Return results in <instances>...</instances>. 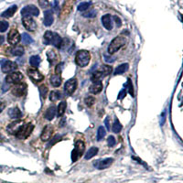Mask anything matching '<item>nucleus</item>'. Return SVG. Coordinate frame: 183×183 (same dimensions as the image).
Masks as SVG:
<instances>
[{"label": "nucleus", "mask_w": 183, "mask_h": 183, "mask_svg": "<svg viewBox=\"0 0 183 183\" xmlns=\"http://www.w3.org/2000/svg\"><path fill=\"white\" fill-rule=\"evenodd\" d=\"M126 43V37L124 36H118V37H116L114 38L110 45L108 46V53H109V55H112V54L116 53V51H118L122 47H124L125 44Z\"/></svg>", "instance_id": "obj_1"}, {"label": "nucleus", "mask_w": 183, "mask_h": 183, "mask_svg": "<svg viewBox=\"0 0 183 183\" xmlns=\"http://www.w3.org/2000/svg\"><path fill=\"white\" fill-rule=\"evenodd\" d=\"M91 60L90 52L88 50H79L75 56V62L80 67H85L89 64Z\"/></svg>", "instance_id": "obj_2"}, {"label": "nucleus", "mask_w": 183, "mask_h": 183, "mask_svg": "<svg viewBox=\"0 0 183 183\" xmlns=\"http://www.w3.org/2000/svg\"><path fill=\"white\" fill-rule=\"evenodd\" d=\"M85 149V145L83 143V141L82 140H78L75 143V148L72 150V160L73 162H75L78 160V158L83 154Z\"/></svg>", "instance_id": "obj_3"}, {"label": "nucleus", "mask_w": 183, "mask_h": 183, "mask_svg": "<svg viewBox=\"0 0 183 183\" xmlns=\"http://www.w3.org/2000/svg\"><path fill=\"white\" fill-rule=\"evenodd\" d=\"M74 2H75V0H66V1L64 2V4L62 6V10H60V18L64 19V18L69 17V15L72 11Z\"/></svg>", "instance_id": "obj_4"}, {"label": "nucleus", "mask_w": 183, "mask_h": 183, "mask_svg": "<svg viewBox=\"0 0 183 183\" xmlns=\"http://www.w3.org/2000/svg\"><path fill=\"white\" fill-rule=\"evenodd\" d=\"M33 125L31 124H28V125H23L21 127L19 128V130L18 131V133L16 134L17 137L19 139H25L28 137H29L32 130H33Z\"/></svg>", "instance_id": "obj_5"}, {"label": "nucleus", "mask_w": 183, "mask_h": 183, "mask_svg": "<svg viewBox=\"0 0 183 183\" xmlns=\"http://www.w3.org/2000/svg\"><path fill=\"white\" fill-rule=\"evenodd\" d=\"M18 69V64L11 60H1V70L4 73H9L15 72Z\"/></svg>", "instance_id": "obj_6"}, {"label": "nucleus", "mask_w": 183, "mask_h": 183, "mask_svg": "<svg viewBox=\"0 0 183 183\" xmlns=\"http://www.w3.org/2000/svg\"><path fill=\"white\" fill-rule=\"evenodd\" d=\"M39 14V10L36 6L34 5H29L26 6L25 8L21 10V15L22 17H38Z\"/></svg>", "instance_id": "obj_7"}, {"label": "nucleus", "mask_w": 183, "mask_h": 183, "mask_svg": "<svg viewBox=\"0 0 183 183\" xmlns=\"http://www.w3.org/2000/svg\"><path fill=\"white\" fill-rule=\"evenodd\" d=\"M24 76L21 72H10L8 75H6V82L8 83H19L21 81L23 80Z\"/></svg>", "instance_id": "obj_8"}, {"label": "nucleus", "mask_w": 183, "mask_h": 183, "mask_svg": "<svg viewBox=\"0 0 183 183\" xmlns=\"http://www.w3.org/2000/svg\"><path fill=\"white\" fill-rule=\"evenodd\" d=\"M77 86H78V82L76 79L72 78V79L68 80L64 85V91H65L66 94H68V95H72V94L77 89Z\"/></svg>", "instance_id": "obj_9"}, {"label": "nucleus", "mask_w": 183, "mask_h": 183, "mask_svg": "<svg viewBox=\"0 0 183 183\" xmlns=\"http://www.w3.org/2000/svg\"><path fill=\"white\" fill-rule=\"evenodd\" d=\"M12 94L17 97H22L25 95V93L27 92V85L24 83H17L14 87L12 88Z\"/></svg>", "instance_id": "obj_10"}, {"label": "nucleus", "mask_w": 183, "mask_h": 183, "mask_svg": "<svg viewBox=\"0 0 183 183\" xmlns=\"http://www.w3.org/2000/svg\"><path fill=\"white\" fill-rule=\"evenodd\" d=\"M22 23L27 30L35 31L37 29V23L31 17H23Z\"/></svg>", "instance_id": "obj_11"}, {"label": "nucleus", "mask_w": 183, "mask_h": 183, "mask_svg": "<svg viewBox=\"0 0 183 183\" xmlns=\"http://www.w3.org/2000/svg\"><path fill=\"white\" fill-rule=\"evenodd\" d=\"M21 38H20V35L18 31L16 29H12L9 32H8V41L10 45H13L15 46L17 45L19 41Z\"/></svg>", "instance_id": "obj_12"}, {"label": "nucleus", "mask_w": 183, "mask_h": 183, "mask_svg": "<svg viewBox=\"0 0 183 183\" xmlns=\"http://www.w3.org/2000/svg\"><path fill=\"white\" fill-rule=\"evenodd\" d=\"M114 162V158H107L102 160H97L96 162H93V166L97 168L98 169H105L108 168Z\"/></svg>", "instance_id": "obj_13"}, {"label": "nucleus", "mask_w": 183, "mask_h": 183, "mask_svg": "<svg viewBox=\"0 0 183 183\" xmlns=\"http://www.w3.org/2000/svg\"><path fill=\"white\" fill-rule=\"evenodd\" d=\"M23 126V122L21 120H15L14 122H12L11 124H9L6 127V130L11 135H16L18 133V131L19 130V128Z\"/></svg>", "instance_id": "obj_14"}, {"label": "nucleus", "mask_w": 183, "mask_h": 183, "mask_svg": "<svg viewBox=\"0 0 183 183\" xmlns=\"http://www.w3.org/2000/svg\"><path fill=\"white\" fill-rule=\"evenodd\" d=\"M27 72H28V75L33 81H35V82H41L44 79V75H42V74L36 69H29Z\"/></svg>", "instance_id": "obj_15"}, {"label": "nucleus", "mask_w": 183, "mask_h": 183, "mask_svg": "<svg viewBox=\"0 0 183 183\" xmlns=\"http://www.w3.org/2000/svg\"><path fill=\"white\" fill-rule=\"evenodd\" d=\"M53 133V127L51 125H48L44 127V129L42 130L41 135H40V138L42 141H48L51 137Z\"/></svg>", "instance_id": "obj_16"}, {"label": "nucleus", "mask_w": 183, "mask_h": 183, "mask_svg": "<svg viewBox=\"0 0 183 183\" xmlns=\"http://www.w3.org/2000/svg\"><path fill=\"white\" fill-rule=\"evenodd\" d=\"M102 24L107 30L113 29V20L109 14H106L102 17Z\"/></svg>", "instance_id": "obj_17"}, {"label": "nucleus", "mask_w": 183, "mask_h": 183, "mask_svg": "<svg viewBox=\"0 0 183 183\" xmlns=\"http://www.w3.org/2000/svg\"><path fill=\"white\" fill-rule=\"evenodd\" d=\"M54 21V17H53V13L51 10H46L44 12V20L43 23L46 27H50L52 25Z\"/></svg>", "instance_id": "obj_18"}, {"label": "nucleus", "mask_w": 183, "mask_h": 183, "mask_svg": "<svg viewBox=\"0 0 183 183\" xmlns=\"http://www.w3.org/2000/svg\"><path fill=\"white\" fill-rule=\"evenodd\" d=\"M102 90H103V83H101V81L93 83L89 88L90 93L93 94H98L102 92Z\"/></svg>", "instance_id": "obj_19"}, {"label": "nucleus", "mask_w": 183, "mask_h": 183, "mask_svg": "<svg viewBox=\"0 0 183 183\" xmlns=\"http://www.w3.org/2000/svg\"><path fill=\"white\" fill-rule=\"evenodd\" d=\"M8 116L12 119L18 120V119L21 118L22 114H21V111H20L18 107H13V108H10V109L8 110Z\"/></svg>", "instance_id": "obj_20"}, {"label": "nucleus", "mask_w": 183, "mask_h": 183, "mask_svg": "<svg viewBox=\"0 0 183 183\" xmlns=\"http://www.w3.org/2000/svg\"><path fill=\"white\" fill-rule=\"evenodd\" d=\"M56 107L54 106V105H51L50 106L48 109L46 110L45 112V114H44V117L47 119V120H52L54 118V116H55V114H56Z\"/></svg>", "instance_id": "obj_21"}, {"label": "nucleus", "mask_w": 183, "mask_h": 183, "mask_svg": "<svg viewBox=\"0 0 183 183\" xmlns=\"http://www.w3.org/2000/svg\"><path fill=\"white\" fill-rule=\"evenodd\" d=\"M8 52L12 56H20L24 53V49L21 46H13L8 50Z\"/></svg>", "instance_id": "obj_22"}, {"label": "nucleus", "mask_w": 183, "mask_h": 183, "mask_svg": "<svg viewBox=\"0 0 183 183\" xmlns=\"http://www.w3.org/2000/svg\"><path fill=\"white\" fill-rule=\"evenodd\" d=\"M17 9H18V6H17L16 5L11 6L10 8H8L6 11H4V12L2 13V15H1V16H2L3 18H11V17H13V15H14L15 13H16Z\"/></svg>", "instance_id": "obj_23"}, {"label": "nucleus", "mask_w": 183, "mask_h": 183, "mask_svg": "<svg viewBox=\"0 0 183 183\" xmlns=\"http://www.w3.org/2000/svg\"><path fill=\"white\" fill-rule=\"evenodd\" d=\"M51 45L55 46L56 48H60V47H62V39L60 38V36L59 35L58 33L54 32L53 38H52V40H51Z\"/></svg>", "instance_id": "obj_24"}, {"label": "nucleus", "mask_w": 183, "mask_h": 183, "mask_svg": "<svg viewBox=\"0 0 183 183\" xmlns=\"http://www.w3.org/2000/svg\"><path fill=\"white\" fill-rule=\"evenodd\" d=\"M50 83L53 87H59L60 84H62V77H60V75L54 74V75H52L50 78Z\"/></svg>", "instance_id": "obj_25"}, {"label": "nucleus", "mask_w": 183, "mask_h": 183, "mask_svg": "<svg viewBox=\"0 0 183 183\" xmlns=\"http://www.w3.org/2000/svg\"><path fill=\"white\" fill-rule=\"evenodd\" d=\"M128 68H129V64L128 63H123V64L119 65L116 69V71H114V75H118V74L125 73L128 70Z\"/></svg>", "instance_id": "obj_26"}, {"label": "nucleus", "mask_w": 183, "mask_h": 183, "mask_svg": "<svg viewBox=\"0 0 183 183\" xmlns=\"http://www.w3.org/2000/svg\"><path fill=\"white\" fill-rule=\"evenodd\" d=\"M53 34H54V32H52L50 30L46 31V33L44 34V37H43V43L44 44H46V45H50L51 44Z\"/></svg>", "instance_id": "obj_27"}, {"label": "nucleus", "mask_w": 183, "mask_h": 183, "mask_svg": "<svg viewBox=\"0 0 183 183\" xmlns=\"http://www.w3.org/2000/svg\"><path fill=\"white\" fill-rule=\"evenodd\" d=\"M97 153H98V147H91L90 149L87 151V153H86V155H85L84 158H85V159H91L92 158L94 157V156H96Z\"/></svg>", "instance_id": "obj_28"}, {"label": "nucleus", "mask_w": 183, "mask_h": 183, "mask_svg": "<svg viewBox=\"0 0 183 183\" xmlns=\"http://www.w3.org/2000/svg\"><path fill=\"white\" fill-rule=\"evenodd\" d=\"M47 57H48V60L50 63H54L58 59V55L57 53L54 51L53 50H50L47 52Z\"/></svg>", "instance_id": "obj_29"}, {"label": "nucleus", "mask_w": 183, "mask_h": 183, "mask_svg": "<svg viewBox=\"0 0 183 183\" xmlns=\"http://www.w3.org/2000/svg\"><path fill=\"white\" fill-rule=\"evenodd\" d=\"M40 62H41V60L40 58L38 56V55H34V56H31L30 59H29V63L32 67H39V65L40 64Z\"/></svg>", "instance_id": "obj_30"}, {"label": "nucleus", "mask_w": 183, "mask_h": 183, "mask_svg": "<svg viewBox=\"0 0 183 183\" xmlns=\"http://www.w3.org/2000/svg\"><path fill=\"white\" fill-rule=\"evenodd\" d=\"M103 78H104L103 73H102L101 70H98L95 72H93L91 80H92V82L95 83V82H99V81H101V79H103Z\"/></svg>", "instance_id": "obj_31"}, {"label": "nucleus", "mask_w": 183, "mask_h": 183, "mask_svg": "<svg viewBox=\"0 0 183 183\" xmlns=\"http://www.w3.org/2000/svg\"><path fill=\"white\" fill-rule=\"evenodd\" d=\"M60 98H62V93H60L59 91H53L50 94V100L51 102H56Z\"/></svg>", "instance_id": "obj_32"}, {"label": "nucleus", "mask_w": 183, "mask_h": 183, "mask_svg": "<svg viewBox=\"0 0 183 183\" xmlns=\"http://www.w3.org/2000/svg\"><path fill=\"white\" fill-rule=\"evenodd\" d=\"M65 110H66V103L65 102H62V103L59 104L58 109H57L58 116H62L65 113Z\"/></svg>", "instance_id": "obj_33"}, {"label": "nucleus", "mask_w": 183, "mask_h": 183, "mask_svg": "<svg viewBox=\"0 0 183 183\" xmlns=\"http://www.w3.org/2000/svg\"><path fill=\"white\" fill-rule=\"evenodd\" d=\"M100 70H101L102 73H103L104 77H106V76H108L112 72V67L111 66H108V65H103V66L101 67Z\"/></svg>", "instance_id": "obj_34"}, {"label": "nucleus", "mask_w": 183, "mask_h": 183, "mask_svg": "<svg viewBox=\"0 0 183 183\" xmlns=\"http://www.w3.org/2000/svg\"><path fill=\"white\" fill-rule=\"evenodd\" d=\"M106 135V131L104 129V126H99L98 128V131H97V140L100 141L103 139Z\"/></svg>", "instance_id": "obj_35"}, {"label": "nucleus", "mask_w": 183, "mask_h": 183, "mask_svg": "<svg viewBox=\"0 0 183 183\" xmlns=\"http://www.w3.org/2000/svg\"><path fill=\"white\" fill-rule=\"evenodd\" d=\"M112 129L114 133H119L122 130V125L120 124V122L117 119L114 121V123L112 126Z\"/></svg>", "instance_id": "obj_36"}, {"label": "nucleus", "mask_w": 183, "mask_h": 183, "mask_svg": "<svg viewBox=\"0 0 183 183\" xmlns=\"http://www.w3.org/2000/svg\"><path fill=\"white\" fill-rule=\"evenodd\" d=\"M91 3L90 2H83L81 3L79 6H78V10L79 11H85V10H88L90 8L91 6Z\"/></svg>", "instance_id": "obj_37"}, {"label": "nucleus", "mask_w": 183, "mask_h": 183, "mask_svg": "<svg viewBox=\"0 0 183 183\" xmlns=\"http://www.w3.org/2000/svg\"><path fill=\"white\" fill-rule=\"evenodd\" d=\"M22 41L24 42V44H31L33 42V39L29 35L28 33H23L22 35Z\"/></svg>", "instance_id": "obj_38"}, {"label": "nucleus", "mask_w": 183, "mask_h": 183, "mask_svg": "<svg viewBox=\"0 0 183 183\" xmlns=\"http://www.w3.org/2000/svg\"><path fill=\"white\" fill-rule=\"evenodd\" d=\"M39 93H40V96L42 99H45L47 97V94H48V87L46 85H41L39 87Z\"/></svg>", "instance_id": "obj_39"}, {"label": "nucleus", "mask_w": 183, "mask_h": 183, "mask_svg": "<svg viewBox=\"0 0 183 183\" xmlns=\"http://www.w3.org/2000/svg\"><path fill=\"white\" fill-rule=\"evenodd\" d=\"M94 102H95V98H94L93 96H87L85 99H84V103L85 104L88 106V107H91L93 105Z\"/></svg>", "instance_id": "obj_40"}, {"label": "nucleus", "mask_w": 183, "mask_h": 183, "mask_svg": "<svg viewBox=\"0 0 183 183\" xmlns=\"http://www.w3.org/2000/svg\"><path fill=\"white\" fill-rule=\"evenodd\" d=\"M126 89L128 90V92H129V93L131 94L132 96H134V87H133V84H132V82L130 79L127 80V83L126 85Z\"/></svg>", "instance_id": "obj_41"}, {"label": "nucleus", "mask_w": 183, "mask_h": 183, "mask_svg": "<svg viewBox=\"0 0 183 183\" xmlns=\"http://www.w3.org/2000/svg\"><path fill=\"white\" fill-rule=\"evenodd\" d=\"M39 4L42 8H48L50 6L49 0H39Z\"/></svg>", "instance_id": "obj_42"}, {"label": "nucleus", "mask_w": 183, "mask_h": 183, "mask_svg": "<svg viewBox=\"0 0 183 183\" xmlns=\"http://www.w3.org/2000/svg\"><path fill=\"white\" fill-rule=\"evenodd\" d=\"M8 28V23L6 21H0V32H5Z\"/></svg>", "instance_id": "obj_43"}, {"label": "nucleus", "mask_w": 183, "mask_h": 183, "mask_svg": "<svg viewBox=\"0 0 183 183\" xmlns=\"http://www.w3.org/2000/svg\"><path fill=\"white\" fill-rule=\"evenodd\" d=\"M107 143H108V146H109V147H114V145L116 144V138L113 137V135H110V137H108V139H107Z\"/></svg>", "instance_id": "obj_44"}, {"label": "nucleus", "mask_w": 183, "mask_h": 183, "mask_svg": "<svg viewBox=\"0 0 183 183\" xmlns=\"http://www.w3.org/2000/svg\"><path fill=\"white\" fill-rule=\"evenodd\" d=\"M95 15H96V12L94 10H90L86 13H83V17L85 18H93V17H95Z\"/></svg>", "instance_id": "obj_45"}, {"label": "nucleus", "mask_w": 183, "mask_h": 183, "mask_svg": "<svg viewBox=\"0 0 183 183\" xmlns=\"http://www.w3.org/2000/svg\"><path fill=\"white\" fill-rule=\"evenodd\" d=\"M104 60L106 62H114V58L111 57L110 55H108V54H104Z\"/></svg>", "instance_id": "obj_46"}, {"label": "nucleus", "mask_w": 183, "mask_h": 183, "mask_svg": "<svg viewBox=\"0 0 183 183\" xmlns=\"http://www.w3.org/2000/svg\"><path fill=\"white\" fill-rule=\"evenodd\" d=\"M114 21H116V26L118 27V28H120V27L122 26V21H121L120 18H119V17H117V16H114Z\"/></svg>", "instance_id": "obj_47"}, {"label": "nucleus", "mask_w": 183, "mask_h": 183, "mask_svg": "<svg viewBox=\"0 0 183 183\" xmlns=\"http://www.w3.org/2000/svg\"><path fill=\"white\" fill-rule=\"evenodd\" d=\"M55 72H56L57 75H60V73H62V64H58V65L56 66Z\"/></svg>", "instance_id": "obj_48"}, {"label": "nucleus", "mask_w": 183, "mask_h": 183, "mask_svg": "<svg viewBox=\"0 0 183 183\" xmlns=\"http://www.w3.org/2000/svg\"><path fill=\"white\" fill-rule=\"evenodd\" d=\"M126 89H124V90H122L120 93H119V95H118V99L119 100H122L124 97H126Z\"/></svg>", "instance_id": "obj_49"}, {"label": "nucleus", "mask_w": 183, "mask_h": 183, "mask_svg": "<svg viewBox=\"0 0 183 183\" xmlns=\"http://www.w3.org/2000/svg\"><path fill=\"white\" fill-rule=\"evenodd\" d=\"M104 125L107 128V130H110V124H109V117H106L104 120Z\"/></svg>", "instance_id": "obj_50"}, {"label": "nucleus", "mask_w": 183, "mask_h": 183, "mask_svg": "<svg viewBox=\"0 0 183 183\" xmlns=\"http://www.w3.org/2000/svg\"><path fill=\"white\" fill-rule=\"evenodd\" d=\"M5 107H6L5 104H4V103H2V102H0V114H1V113H2V111L5 109Z\"/></svg>", "instance_id": "obj_51"}, {"label": "nucleus", "mask_w": 183, "mask_h": 183, "mask_svg": "<svg viewBox=\"0 0 183 183\" xmlns=\"http://www.w3.org/2000/svg\"><path fill=\"white\" fill-rule=\"evenodd\" d=\"M165 114H166V112L163 113V114H162V122H161V125H163L164 124V122H165Z\"/></svg>", "instance_id": "obj_52"}, {"label": "nucleus", "mask_w": 183, "mask_h": 183, "mask_svg": "<svg viewBox=\"0 0 183 183\" xmlns=\"http://www.w3.org/2000/svg\"><path fill=\"white\" fill-rule=\"evenodd\" d=\"M4 40H5L4 37H3V36H0V45H2V44H3Z\"/></svg>", "instance_id": "obj_53"}]
</instances>
